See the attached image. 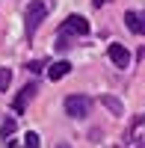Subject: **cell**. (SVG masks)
<instances>
[{
    "label": "cell",
    "instance_id": "obj_10",
    "mask_svg": "<svg viewBox=\"0 0 145 148\" xmlns=\"http://www.w3.org/2000/svg\"><path fill=\"white\" fill-rule=\"evenodd\" d=\"M9 83H12V71H9L6 65H0V92H6Z\"/></svg>",
    "mask_w": 145,
    "mask_h": 148
},
{
    "label": "cell",
    "instance_id": "obj_5",
    "mask_svg": "<svg viewBox=\"0 0 145 148\" xmlns=\"http://www.w3.org/2000/svg\"><path fill=\"white\" fill-rule=\"evenodd\" d=\"M36 92H39V86H36V83H27V86L18 92V98H15V104H12V110H15V113H24V110H27V104L36 98Z\"/></svg>",
    "mask_w": 145,
    "mask_h": 148
},
{
    "label": "cell",
    "instance_id": "obj_7",
    "mask_svg": "<svg viewBox=\"0 0 145 148\" xmlns=\"http://www.w3.org/2000/svg\"><path fill=\"white\" fill-rule=\"evenodd\" d=\"M68 71H71V62H65V59H62V62H53L51 68H47V77H51V80H62Z\"/></svg>",
    "mask_w": 145,
    "mask_h": 148
},
{
    "label": "cell",
    "instance_id": "obj_6",
    "mask_svg": "<svg viewBox=\"0 0 145 148\" xmlns=\"http://www.w3.org/2000/svg\"><path fill=\"white\" fill-rule=\"evenodd\" d=\"M124 24H127V30H130V33H136V36H142V30H145V24H142V15H139V12H124Z\"/></svg>",
    "mask_w": 145,
    "mask_h": 148
},
{
    "label": "cell",
    "instance_id": "obj_8",
    "mask_svg": "<svg viewBox=\"0 0 145 148\" xmlns=\"http://www.w3.org/2000/svg\"><path fill=\"white\" fill-rule=\"evenodd\" d=\"M101 104L110 110L113 116H122V113H124V107H122V101H118L116 95H101Z\"/></svg>",
    "mask_w": 145,
    "mask_h": 148
},
{
    "label": "cell",
    "instance_id": "obj_9",
    "mask_svg": "<svg viewBox=\"0 0 145 148\" xmlns=\"http://www.w3.org/2000/svg\"><path fill=\"white\" fill-rule=\"evenodd\" d=\"M12 133H15V119H6V121H3V127H0V136H3V142L12 139Z\"/></svg>",
    "mask_w": 145,
    "mask_h": 148
},
{
    "label": "cell",
    "instance_id": "obj_4",
    "mask_svg": "<svg viewBox=\"0 0 145 148\" xmlns=\"http://www.w3.org/2000/svg\"><path fill=\"white\" fill-rule=\"evenodd\" d=\"M107 53H110V62H113L116 68H122V71H124V68L130 65V51H127L124 45H118V42H113L110 47H107Z\"/></svg>",
    "mask_w": 145,
    "mask_h": 148
},
{
    "label": "cell",
    "instance_id": "obj_3",
    "mask_svg": "<svg viewBox=\"0 0 145 148\" xmlns=\"http://www.w3.org/2000/svg\"><path fill=\"white\" fill-rule=\"evenodd\" d=\"M59 33H65V36H86L89 33V21L83 18V15H68Z\"/></svg>",
    "mask_w": 145,
    "mask_h": 148
},
{
    "label": "cell",
    "instance_id": "obj_11",
    "mask_svg": "<svg viewBox=\"0 0 145 148\" xmlns=\"http://www.w3.org/2000/svg\"><path fill=\"white\" fill-rule=\"evenodd\" d=\"M133 142L142 148V116H136V119H133Z\"/></svg>",
    "mask_w": 145,
    "mask_h": 148
},
{
    "label": "cell",
    "instance_id": "obj_12",
    "mask_svg": "<svg viewBox=\"0 0 145 148\" xmlns=\"http://www.w3.org/2000/svg\"><path fill=\"white\" fill-rule=\"evenodd\" d=\"M24 148H42V142H39V133H36V130H30L27 136H24Z\"/></svg>",
    "mask_w": 145,
    "mask_h": 148
},
{
    "label": "cell",
    "instance_id": "obj_1",
    "mask_svg": "<svg viewBox=\"0 0 145 148\" xmlns=\"http://www.w3.org/2000/svg\"><path fill=\"white\" fill-rule=\"evenodd\" d=\"M44 18H47V3L44 0H30L27 12H24V33H27V39L36 36V30L42 27Z\"/></svg>",
    "mask_w": 145,
    "mask_h": 148
},
{
    "label": "cell",
    "instance_id": "obj_13",
    "mask_svg": "<svg viewBox=\"0 0 145 148\" xmlns=\"http://www.w3.org/2000/svg\"><path fill=\"white\" fill-rule=\"evenodd\" d=\"M27 71H42V59H33V62H27Z\"/></svg>",
    "mask_w": 145,
    "mask_h": 148
},
{
    "label": "cell",
    "instance_id": "obj_14",
    "mask_svg": "<svg viewBox=\"0 0 145 148\" xmlns=\"http://www.w3.org/2000/svg\"><path fill=\"white\" fill-rule=\"evenodd\" d=\"M92 3H95V6H98V9H101L104 3H110V0H92Z\"/></svg>",
    "mask_w": 145,
    "mask_h": 148
},
{
    "label": "cell",
    "instance_id": "obj_15",
    "mask_svg": "<svg viewBox=\"0 0 145 148\" xmlns=\"http://www.w3.org/2000/svg\"><path fill=\"white\" fill-rule=\"evenodd\" d=\"M56 148H71V145H68V142H59V145H56Z\"/></svg>",
    "mask_w": 145,
    "mask_h": 148
},
{
    "label": "cell",
    "instance_id": "obj_2",
    "mask_svg": "<svg viewBox=\"0 0 145 148\" xmlns=\"http://www.w3.org/2000/svg\"><path fill=\"white\" fill-rule=\"evenodd\" d=\"M92 110V98L89 95H68L65 98V113L68 119H86Z\"/></svg>",
    "mask_w": 145,
    "mask_h": 148
}]
</instances>
